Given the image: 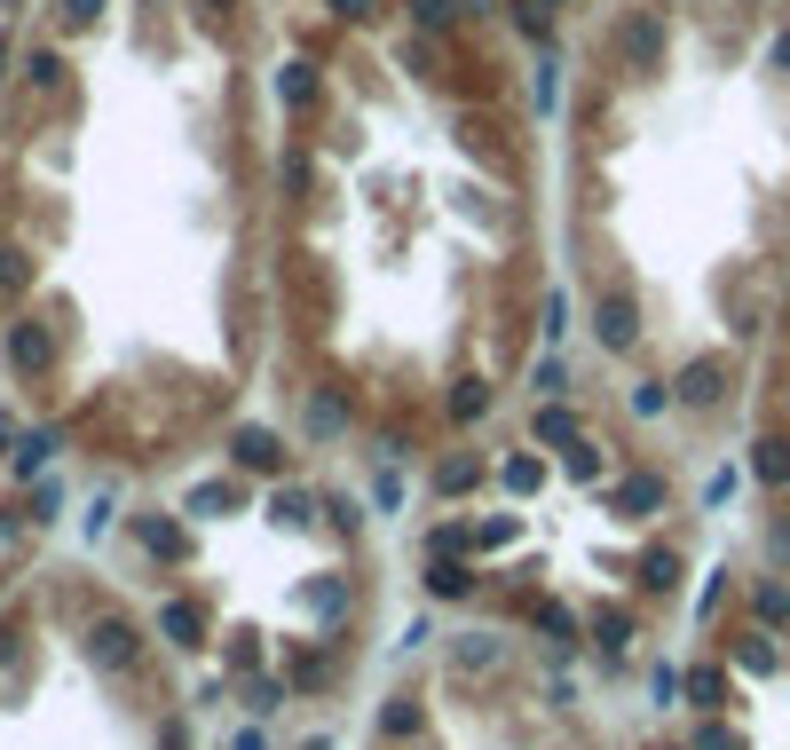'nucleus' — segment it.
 Segmentation results:
<instances>
[{
	"instance_id": "obj_16",
	"label": "nucleus",
	"mask_w": 790,
	"mask_h": 750,
	"mask_svg": "<svg viewBox=\"0 0 790 750\" xmlns=\"http://www.w3.org/2000/svg\"><path fill=\"white\" fill-rule=\"evenodd\" d=\"M270 522L277 529H309V490H277L270 498Z\"/></svg>"
},
{
	"instance_id": "obj_5",
	"label": "nucleus",
	"mask_w": 790,
	"mask_h": 750,
	"mask_svg": "<svg viewBox=\"0 0 790 750\" xmlns=\"http://www.w3.org/2000/svg\"><path fill=\"white\" fill-rule=\"evenodd\" d=\"M656 505H665V483H656V474H633V483H617V490H609V514H624V522L656 514Z\"/></svg>"
},
{
	"instance_id": "obj_6",
	"label": "nucleus",
	"mask_w": 790,
	"mask_h": 750,
	"mask_svg": "<svg viewBox=\"0 0 790 750\" xmlns=\"http://www.w3.org/2000/svg\"><path fill=\"white\" fill-rule=\"evenodd\" d=\"M158 632H167L175 647H206V617H198V600H167V608H158Z\"/></svg>"
},
{
	"instance_id": "obj_30",
	"label": "nucleus",
	"mask_w": 790,
	"mask_h": 750,
	"mask_svg": "<svg viewBox=\"0 0 790 750\" xmlns=\"http://www.w3.org/2000/svg\"><path fill=\"white\" fill-rule=\"evenodd\" d=\"M458 664H467V671H490V664H499V647H490V640H467V647H458Z\"/></svg>"
},
{
	"instance_id": "obj_18",
	"label": "nucleus",
	"mask_w": 790,
	"mask_h": 750,
	"mask_svg": "<svg viewBox=\"0 0 790 750\" xmlns=\"http://www.w3.org/2000/svg\"><path fill=\"white\" fill-rule=\"evenodd\" d=\"M538 483H546V466H538V459H506V490H514V498H530Z\"/></svg>"
},
{
	"instance_id": "obj_36",
	"label": "nucleus",
	"mask_w": 790,
	"mask_h": 750,
	"mask_svg": "<svg viewBox=\"0 0 790 750\" xmlns=\"http://www.w3.org/2000/svg\"><path fill=\"white\" fill-rule=\"evenodd\" d=\"M0 442H9V451H16V419H9V412H0Z\"/></svg>"
},
{
	"instance_id": "obj_29",
	"label": "nucleus",
	"mask_w": 790,
	"mask_h": 750,
	"mask_svg": "<svg viewBox=\"0 0 790 750\" xmlns=\"http://www.w3.org/2000/svg\"><path fill=\"white\" fill-rule=\"evenodd\" d=\"M95 16H104V0H63V24H72V32H87Z\"/></svg>"
},
{
	"instance_id": "obj_35",
	"label": "nucleus",
	"mask_w": 790,
	"mask_h": 750,
	"mask_svg": "<svg viewBox=\"0 0 790 750\" xmlns=\"http://www.w3.org/2000/svg\"><path fill=\"white\" fill-rule=\"evenodd\" d=\"M704 750H735V735L728 727H704Z\"/></svg>"
},
{
	"instance_id": "obj_31",
	"label": "nucleus",
	"mask_w": 790,
	"mask_h": 750,
	"mask_svg": "<svg viewBox=\"0 0 790 750\" xmlns=\"http://www.w3.org/2000/svg\"><path fill=\"white\" fill-rule=\"evenodd\" d=\"M687 695H696V703H719V695H728V679H719V671H696V679H687Z\"/></svg>"
},
{
	"instance_id": "obj_28",
	"label": "nucleus",
	"mask_w": 790,
	"mask_h": 750,
	"mask_svg": "<svg viewBox=\"0 0 790 750\" xmlns=\"http://www.w3.org/2000/svg\"><path fill=\"white\" fill-rule=\"evenodd\" d=\"M380 727H387V735H411V727H419V711H411V703H404V695H395V703H387V711H380Z\"/></svg>"
},
{
	"instance_id": "obj_10",
	"label": "nucleus",
	"mask_w": 790,
	"mask_h": 750,
	"mask_svg": "<svg viewBox=\"0 0 790 750\" xmlns=\"http://www.w3.org/2000/svg\"><path fill=\"white\" fill-rule=\"evenodd\" d=\"M467 585H475V569H467V561H451V553H443L435 569H427V593H435V600H458Z\"/></svg>"
},
{
	"instance_id": "obj_13",
	"label": "nucleus",
	"mask_w": 790,
	"mask_h": 750,
	"mask_svg": "<svg viewBox=\"0 0 790 750\" xmlns=\"http://www.w3.org/2000/svg\"><path fill=\"white\" fill-rule=\"evenodd\" d=\"M482 412H490V380H458V388H451V419L467 427V419H482Z\"/></svg>"
},
{
	"instance_id": "obj_3",
	"label": "nucleus",
	"mask_w": 790,
	"mask_h": 750,
	"mask_svg": "<svg viewBox=\"0 0 790 750\" xmlns=\"http://www.w3.org/2000/svg\"><path fill=\"white\" fill-rule=\"evenodd\" d=\"M617 48H624V63H633V72H656V63H665V24H656V16H624Z\"/></svg>"
},
{
	"instance_id": "obj_17",
	"label": "nucleus",
	"mask_w": 790,
	"mask_h": 750,
	"mask_svg": "<svg viewBox=\"0 0 790 750\" xmlns=\"http://www.w3.org/2000/svg\"><path fill=\"white\" fill-rule=\"evenodd\" d=\"M592 632H601V647L617 656V647L633 640V617H624V608H601V617H592Z\"/></svg>"
},
{
	"instance_id": "obj_27",
	"label": "nucleus",
	"mask_w": 790,
	"mask_h": 750,
	"mask_svg": "<svg viewBox=\"0 0 790 750\" xmlns=\"http://www.w3.org/2000/svg\"><path fill=\"white\" fill-rule=\"evenodd\" d=\"M680 688H687V679H680V671H672V664H656V671H648V695H656V703H672V695H680Z\"/></svg>"
},
{
	"instance_id": "obj_11",
	"label": "nucleus",
	"mask_w": 790,
	"mask_h": 750,
	"mask_svg": "<svg viewBox=\"0 0 790 750\" xmlns=\"http://www.w3.org/2000/svg\"><path fill=\"white\" fill-rule=\"evenodd\" d=\"M143 545H151L158 561H182V553H190V529H182V522H143Z\"/></svg>"
},
{
	"instance_id": "obj_34",
	"label": "nucleus",
	"mask_w": 790,
	"mask_h": 750,
	"mask_svg": "<svg viewBox=\"0 0 790 750\" xmlns=\"http://www.w3.org/2000/svg\"><path fill=\"white\" fill-rule=\"evenodd\" d=\"M333 9H340V16H356V24H372V16L387 9V0H333Z\"/></svg>"
},
{
	"instance_id": "obj_26",
	"label": "nucleus",
	"mask_w": 790,
	"mask_h": 750,
	"mask_svg": "<svg viewBox=\"0 0 790 750\" xmlns=\"http://www.w3.org/2000/svg\"><path fill=\"white\" fill-rule=\"evenodd\" d=\"M570 474H577V483H592V474H601V451H592V442H585V434L570 442Z\"/></svg>"
},
{
	"instance_id": "obj_12",
	"label": "nucleus",
	"mask_w": 790,
	"mask_h": 750,
	"mask_svg": "<svg viewBox=\"0 0 790 750\" xmlns=\"http://www.w3.org/2000/svg\"><path fill=\"white\" fill-rule=\"evenodd\" d=\"M538 442H553V451H570V442H577V419L562 412V403H538Z\"/></svg>"
},
{
	"instance_id": "obj_1",
	"label": "nucleus",
	"mask_w": 790,
	"mask_h": 750,
	"mask_svg": "<svg viewBox=\"0 0 790 750\" xmlns=\"http://www.w3.org/2000/svg\"><path fill=\"white\" fill-rule=\"evenodd\" d=\"M143 656V632L127 624V617H95L87 624V664H104V671H127Z\"/></svg>"
},
{
	"instance_id": "obj_4",
	"label": "nucleus",
	"mask_w": 790,
	"mask_h": 750,
	"mask_svg": "<svg viewBox=\"0 0 790 750\" xmlns=\"http://www.w3.org/2000/svg\"><path fill=\"white\" fill-rule=\"evenodd\" d=\"M229 451H238L246 474H285V442H277L270 427H238V442H229Z\"/></svg>"
},
{
	"instance_id": "obj_7",
	"label": "nucleus",
	"mask_w": 790,
	"mask_h": 750,
	"mask_svg": "<svg viewBox=\"0 0 790 750\" xmlns=\"http://www.w3.org/2000/svg\"><path fill=\"white\" fill-rule=\"evenodd\" d=\"M9 356H16V371H48V356H56V340H48L40 324H32V317H24V324L9 332Z\"/></svg>"
},
{
	"instance_id": "obj_32",
	"label": "nucleus",
	"mask_w": 790,
	"mask_h": 750,
	"mask_svg": "<svg viewBox=\"0 0 790 750\" xmlns=\"http://www.w3.org/2000/svg\"><path fill=\"white\" fill-rule=\"evenodd\" d=\"M309 427H316V434H333V427H340V403H333V395H316V412H309Z\"/></svg>"
},
{
	"instance_id": "obj_8",
	"label": "nucleus",
	"mask_w": 790,
	"mask_h": 750,
	"mask_svg": "<svg viewBox=\"0 0 790 750\" xmlns=\"http://www.w3.org/2000/svg\"><path fill=\"white\" fill-rule=\"evenodd\" d=\"M719 380H728V364L704 356V364H687V371H680V395H687V403H719Z\"/></svg>"
},
{
	"instance_id": "obj_15",
	"label": "nucleus",
	"mask_w": 790,
	"mask_h": 750,
	"mask_svg": "<svg viewBox=\"0 0 790 750\" xmlns=\"http://www.w3.org/2000/svg\"><path fill=\"white\" fill-rule=\"evenodd\" d=\"M751 466H759V483H767V490H782V483H790V442H775V434H767Z\"/></svg>"
},
{
	"instance_id": "obj_20",
	"label": "nucleus",
	"mask_w": 790,
	"mask_h": 750,
	"mask_svg": "<svg viewBox=\"0 0 790 750\" xmlns=\"http://www.w3.org/2000/svg\"><path fill=\"white\" fill-rule=\"evenodd\" d=\"M538 632H546V640H570V632H577V617H570L562 600H538Z\"/></svg>"
},
{
	"instance_id": "obj_9",
	"label": "nucleus",
	"mask_w": 790,
	"mask_h": 750,
	"mask_svg": "<svg viewBox=\"0 0 790 750\" xmlns=\"http://www.w3.org/2000/svg\"><path fill=\"white\" fill-rule=\"evenodd\" d=\"M277 104L285 111H309L316 104V72H309V63H285V72H277Z\"/></svg>"
},
{
	"instance_id": "obj_2",
	"label": "nucleus",
	"mask_w": 790,
	"mask_h": 750,
	"mask_svg": "<svg viewBox=\"0 0 790 750\" xmlns=\"http://www.w3.org/2000/svg\"><path fill=\"white\" fill-rule=\"evenodd\" d=\"M592 332H601V348L624 356L641 340V309H633V293H601V309H592Z\"/></svg>"
},
{
	"instance_id": "obj_21",
	"label": "nucleus",
	"mask_w": 790,
	"mask_h": 750,
	"mask_svg": "<svg viewBox=\"0 0 790 750\" xmlns=\"http://www.w3.org/2000/svg\"><path fill=\"white\" fill-rule=\"evenodd\" d=\"M229 505H238V490H229V483H206V490L190 498V514H229Z\"/></svg>"
},
{
	"instance_id": "obj_14",
	"label": "nucleus",
	"mask_w": 790,
	"mask_h": 750,
	"mask_svg": "<svg viewBox=\"0 0 790 750\" xmlns=\"http://www.w3.org/2000/svg\"><path fill=\"white\" fill-rule=\"evenodd\" d=\"M56 459V434L48 427H32V434H16V474H40Z\"/></svg>"
},
{
	"instance_id": "obj_24",
	"label": "nucleus",
	"mask_w": 790,
	"mask_h": 750,
	"mask_svg": "<svg viewBox=\"0 0 790 750\" xmlns=\"http://www.w3.org/2000/svg\"><path fill=\"white\" fill-rule=\"evenodd\" d=\"M411 16H419L427 32H443V24L458 16V0H411Z\"/></svg>"
},
{
	"instance_id": "obj_37",
	"label": "nucleus",
	"mask_w": 790,
	"mask_h": 750,
	"mask_svg": "<svg viewBox=\"0 0 790 750\" xmlns=\"http://www.w3.org/2000/svg\"><path fill=\"white\" fill-rule=\"evenodd\" d=\"M775 63H782V72H790V32H782V40H775Z\"/></svg>"
},
{
	"instance_id": "obj_33",
	"label": "nucleus",
	"mask_w": 790,
	"mask_h": 750,
	"mask_svg": "<svg viewBox=\"0 0 790 750\" xmlns=\"http://www.w3.org/2000/svg\"><path fill=\"white\" fill-rule=\"evenodd\" d=\"M759 617H790V593L782 585H759Z\"/></svg>"
},
{
	"instance_id": "obj_19",
	"label": "nucleus",
	"mask_w": 790,
	"mask_h": 750,
	"mask_svg": "<svg viewBox=\"0 0 790 750\" xmlns=\"http://www.w3.org/2000/svg\"><path fill=\"white\" fill-rule=\"evenodd\" d=\"M672 576H680L672 553H648V561H641V585H648V593H672Z\"/></svg>"
},
{
	"instance_id": "obj_23",
	"label": "nucleus",
	"mask_w": 790,
	"mask_h": 750,
	"mask_svg": "<svg viewBox=\"0 0 790 750\" xmlns=\"http://www.w3.org/2000/svg\"><path fill=\"white\" fill-rule=\"evenodd\" d=\"M24 277H32V261H24L16 246H0V293H16Z\"/></svg>"
},
{
	"instance_id": "obj_22",
	"label": "nucleus",
	"mask_w": 790,
	"mask_h": 750,
	"mask_svg": "<svg viewBox=\"0 0 790 750\" xmlns=\"http://www.w3.org/2000/svg\"><path fill=\"white\" fill-rule=\"evenodd\" d=\"M475 474H482L475 459H451V466L435 474V483H443V498H458V490H475Z\"/></svg>"
},
{
	"instance_id": "obj_38",
	"label": "nucleus",
	"mask_w": 790,
	"mask_h": 750,
	"mask_svg": "<svg viewBox=\"0 0 790 750\" xmlns=\"http://www.w3.org/2000/svg\"><path fill=\"white\" fill-rule=\"evenodd\" d=\"M0 63H9V48H0Z\"/></svg>"
},
{
	"instance_id": "obj_25",
	"label": "nucleus",
	"mask_w": 790,
	"mask_h": 750,
	"mask_svg": "<svg viewBox=\"0 0 790 750\" xmlns=\"http://www.w3.org/2000/svg\"><path fill=\"white\" fill-rule=\"evenodd\" d=\"M665 395H672L665 380H641V388H633V412H641V419H656V412H665Z\"/></svg>"
}]
</instances>
